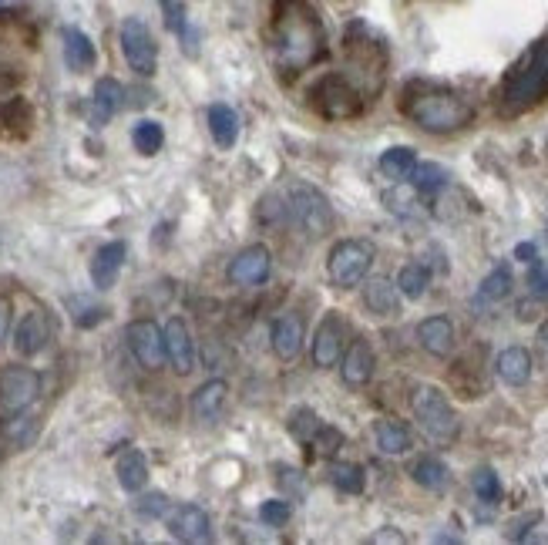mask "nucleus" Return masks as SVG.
<instances>
[{
	"label": "nucleus",
	"mask_w": 548,
	"mask_h": 545,
	"mask_svg": "<svg viewBox=\"0 0 548 545\" xmlns=\"http://www.w3.org/2000/svg\"><path fill=\"white\" fill-rule=\"evenodd\" d=\"M273 61L283 75H300L310 64H317L327 51V31L320 14L306 0H276L273 27H269Z\"/></svg>",
	"instance_id": "f257e3e1"
},
{
	"label": "nucleus",
	"mask_w": 548,
	"mask_h": 545,
	"mask_svg": "<svg viewBox=\"0 0 548 545\" xmlns=\"http://www.w3.org/2000/svg\"><path fill=\"white\" fill-rule=\"evenodd\" d=\"M401 112L417 128H424L431 135H451L475 122V105L468 98H461L458 91L444 85H427V81L407 85L401 98Z\"/></svg>",
	"instance_id": "f03ea898"
},
{
	"label": "nucleus",
	"mask_w": 548,
	"mask_h": 545,
	"mask_svg": "<svg viewBox=\"0 0 548 545\" xmlns=\"http://www.w3.org/2000/svg\"><path fill=\"white\" fill-rule=\"evenodd\" d=\"M548 98V31L512 64L498 88V112L505 118L525 115Z\"/></svg>",
	"instance_id": "7ed1b4c3"
},
{
	"label": "nucleus",
	"mask_w": 548,
	"mask_h": 545,
	"mask_svg": "<svg viewBox=\"0 0 548 545\" xmlns=\"http://www.w3.org/2000/svg\"><path fill=\"white\" fill-rule=\"evenodd\" d=\"M411 408H414V418L421 424V431L434 445H451L461 431V421H458V411L451 408L448 394L441 387H417L414 397H411Z\"/></svg>",
	"instance_id": "20e7f679"
},
{
	"label": "nucleus",
	"mask_w": 548,
	"mask_h": 545,
	"mask_svg": "<svg viewBox=\"0 0 548 545\" xmlns=\"http://www.w3.org/2000/svg\"><path fill=\"white\" fill-rule=\"evenodd\" d=\"M286 212H290L293 223L310 239H323L327 233H333V223H337L330 199L323 196L320 189L303 186V182H296V186H290V192H286Z\"/></svg>",
	"instance_id": "39448f33"
},
{
	"label": "nucleus",
	"mask_w": 548,
	"mask_h": 545,
	"mask_svg": "<svg viewBox=\"0 0 548 545\" xmlns=\"http://www.w3.org/2000/svg\"><path fill=\"white\" fill-rule=\"evenodd\" d=\"M374 256L377 249L374 243H367V239H340V243L330 249V260H327L330 283L340 286V290H354V286L367 280Z\"/></svg>",
	"instance_id": "423d86ee"
},
{
	"label": "nucleus",
	"mask_w": 548,
	"mask_h": 545,
	"mask_svg": "<svg viewBox=\"0 0 548 545\" xmlns=\"http://www.w3.org/2000/svg\"><path fill=\"white\" fill-rule=\"evenodd\" d=\"M313 105H317L320 115L327 118H354L360 115V108H364V91H360L350 75H327L320 78L317 85L310 91Z\"/></svg>",
	"instance_id": "0eeeda50"
},
{
	"label": "nucleus",
	"mask_w": 548,
	"mask_h": 545,
	"mask_svg": "<svg viewBox=\"0 0 548 545\" xmlns=\"http://www.w3.org/2000/svg\"><path fill=\"white\" fill-rule=\"evenodd\" d=\"M347 58H350V71H357L360 78H370V88H374L377 95L380 81H384V68H387V51L364 24H354L347 31Z\"/></svg>",
	"instance_id": "6e6552de"
},
{
	"label": "nucleus",
	"mask_w": 548,
	"mask_h": 545,
	"mask_svg": "<svg viewBox=\"0 0 548 545\" xmlns=\"http://www.w3.org/2000/svg\"><path fill=\"white\" fill-rule=\"evenodd\" d=\"M118 41H122V54L128 61V68L135 75H155V64H159V48H155V38L148 31V24L142 17H125L122 31H118Z\"/></svg>",
	"instance_id": "1a4fd4ad"
},
{
	"label": "nucleus",
	"mask_w": 548,
	"mask_h": 545,
	"mask_svg": "<svg viewBox=\"0 0 548 545\" xmlns=\"http://www.w3.org/2000/svg\"><path fill=\"white\" fill-rule=\"evenodd\" d=\"M41 394V377H37L31 367L24 364H11L0 371V408L7 414L14 411H27Z\"/></svg>",
	"instance_id": "9d476101"
},
{
	"label": "nucleus",
	"mask_w": 548,
	"mask_h": 545,
	"mask_svg": "<svg viewBox=\"0 0 548 545\" xmlns=\"http://www.w3.org/2000/svg\"><path fill=\"white\" fill-rule=\"evenodd\" d=\"M125 340L145 371H159L165 364V337L162 330L155 327V320H132L125 330Z\"/></svg>",
	"instance_id": "9b49d317"
},
{
	"label": "nucleus",
	"mask_w": 548,
	"mask_h": 545,
	"mask_svg": "<svg viewBox=\"0 0 548 545\" xmlns=\"http://www.w3.org/2000/svg\"><path fill=\"white\" fill-rule=\"evenodd\" d=\"M343 344H347V323H343L340 313H327L323 323L317 327V334H313V347H310L313 364L323 367V371L333 364H340Z\"/></svg>",
	"instance_id": "f8f14e48"
},
{
	"label": "nucleus",
	"mask_w": 548,
	"mask_h": 545,
	"mask_svg": "<svg viewBox=\"0 0 548 545\" xmlns=\"http://www.w3.org/2000/svg\"><path fill=\"white\" fill-rule=\"evenodd\" d=\"M273 273V256L266 246H249L229 263V280L236 286H259Z\"/></svg>",
	"instance_id": "ddd939ff"
},
{
	"label": "nucleus",
	"mask_w": 548,
	"mask_h": 545,
	"mask_svg": "<svg viewBox=\"0 0 548 545\" xmlns=\"http://www.w3.org/2000/svg\"><path fill=\"white\" fill-rule=\"evenodd\" d=\"M374 367H377L374 347H370L364 337H357L354 344L343 350V357H340V374H343V384H347V387L370 384V377H374Z\"/></svg>",
	"instance_id": "4468645a"
},
{
	"label": "nucleus",
	"mask_w": 548,
	"mask_h": 545,
	"mask_svg": "<svg viewBox=\"0 0 548 545\" xmlns=\"http://www.w3.org/2000/svg\"><path fill=\"white\" fill-rule=\"evenodd\" d=\"M162 337H165V360H169L179 374H192L195 344H192V334H189V327H185V320L172 317L169 323H165Z\"/></svg>",
	"instance_id": "2eb2a0df"
},
{
	"label": "nucleus",
	"mask_w": 548,
	"mask_h": 545,
	"mask_svg": "<svg viewBox=\"0 0 548 545\" xmlns=\"http://www.w3.org/2000/svg\"><path fill=\"white\" fill-rule=\"evenodd\" d=\"M48 340H51V320H48V313H44V310H31L21 323H17V330H14V350L21 357L41 354Z\"/></svg>",
	"instance_id": "dca6fc26"
},
{
	"label": "nucleus",
	"mask_w": 548,
	"mask_h": 545,
	"mask_svg": "<svg viewBox=\"0 0 548 545\" xmlns=\"http://www.w3.org/2000/svg\"><path fill=\"white\" fill-rule=\"evenodd\" d=\"M226 397H229V384L216 377V381H206L199 391L192 394V418L199 424H216L226 411Z\"/></svg>",
	"instance_id": "f3484780"
},
{
	"label": "nucleus",
	"mask_w": 548,
	"mask_h": 545,
	"mask_svg": "<svg viewBox=\"0 0 548 545\" xmlns=\"http://www.w3.org/2000/svg\"><path fill=\"white\" fill-rule=\"evenodd\" d=\"M125 260H128V246L125 243L98 246L95 260H91V283H95L98 290H111V286L118 283V273H122Z\"/></svg>",
	"instance_id": "a211bd4d"
},
{
	"label": "nucleus",
	"mask_w": 548,
	"mask_h": 545,
	"mask_svg": "<svg viewBox=\"0 0 548 545\" xmlns=\"http://www.w3.org/2000/svg\"><path fill=\"white\" fill-rule=\"evenodd\" d=\"M169 532L179 542H206L209 539V515L199 505H179L169 512Z\"/></svg>",
	"instance_id": "6ab92c4d"
},
{
	"label": "nucleus",
	"mask_w": 548,
	"mask_h": 545,
	"mask_svg": "<svg viewBox=\"0 0 548 545\" xmlns=\"http://www.w3.org/2000/svg\"><path fill=\"white\" fill-rule=\"evenodd\" d=\"M273 354L280 360H296L303 350V317H296V313H283L280 320L273 323Z\"/></svg>",
	"instance_id": "aec40b11"
},
{
	"label": "nucleus",
	"mask_w": 548,
	"mask_h": 545,
	"mask_svg": "<svg viewBox=\"0 0 548 545\" xmlns=\"http://www.w3.org/2000/svg\"><path fill=\"white\" fill-rule=\"evenodd\" d=\"M417 340L431 357H448L454 350V323L448 317H427L417 323Z\"/></svg>",
	"instance_id": "412c9836"
},
{
	"label": "nucleus",
	"mask_w": 548,
	"mask_h": 545,
	"mask_svg": "<svg viewBox=\"0 0 548 545\" xmlns=\"http://www.w3.org/2000/svg\"><path fill=\"white\" fill-rule=\"evenodd\" d=\"M495 374L501 377V384L525 387L532 381V354L525 347H505L495 360Z\"/></svg>",
	"instance_id": "4be33fe9"
},
{
	"label": "nucleus",
	"mask_w": 548,
	"mask_h": 545,
	"mask_svg": "<svg viewBox=\"0 0 548 545\" xmlns=\"http://www.w3.org/2000/svg\"><path fill=\"white\" fill-rule=\"evenodd\" d=\"M364 307L374 313V317H394L401 310V290L394 283L384 280V276H374L364 286Z\"/></svg>",
	"instance_id": "5701e85b"
},
{
	"label": "nucleus",
	"mask_w": 548,
	"mask_h": 545,
	"mask_svg": "<svg viewBox=\"0 0 548 545\" xmlns=\"http://www.w3.org/2000/svg\"><path fill=\"white\" fill-rule=\"evenodd\" d=\"M61 41H64V64H68L74 75H81V71H88L91 64H95V44H91L85 31H78V27H64Z\"/></svg>",
	"instance_id": "b1692460"
},
{
	"label": "nucleus",
	"mask_w": 548,
	"mask_h": 545,
	"mask_svg": "<svg viewBox=\"0 0 548 545\" xmlns=\"http://www.w3.org/2000/svg\"><path fill=\"white\" fill-rule=\"evenodd\" d=\"M374 438H377V448L384 455H407L414 448V434L407 424L394 421V418H384L374 424Z\"/></svg>",
	"instance_id": "393cba45"
},
{
	"label": "nucleus",
	"mask_w": 548,
	"mask_h": 545,
	"mask_svg": "<svg viewBox=\"0 0 548 545\" xmlns=\"http://www.w3.org/2000/svg\"><path fill=\"white\" fill-rule=\"evenodd\" d=\"M91 105H95V125H108L111 118L122 112L125 88L118 85L115 78H101L95 85V98H91Z\"/></svg>",
	"instance_id": "a878e982"
},
{
	"label": "nucleus",
	"mask_w": 548,
	"mask_h": 545,
	"mask_svg": "<svg viewBox=\"0 0 548 545\" xmlns=\"http://www.w3.org/2000/svg\"><path fill=\"white\" fill-rule=\"evenodd\" d=\"M411 475H414V482L427 488V492H444V488L451 485V471L448 465H444L441 458H434V455H424V458H417L414 461V468H411Z\"/></svg>",
	"instance_id": "bb28decb"
},
{
	"label": "nucleus",
	"mask_w": 548,
	"mask_h": 545,
	"mask_svg": "<svg viewBox=\"0 0 548 545\" xmlns=\"http://www.w3.org/2000/svg\"><path fill=\"white\" fill-rule=\"evenodd\" d=\"M209 132L216 138L219 149H232L239 138V115L229 105H212L209 108Z\"/></svg>",
	"instance_id": "cd10ccee"
},
{
	"label": "nucleus",
	"mask_w": 548,
	"mask_h": 545,
	"mask_svg": "<svg viewBox=\"0 0 548 545\" xmlns=\"http://www.w3.org/2000/svg\"><path fill=\"white\" fill-rule=\"evenodd\" d=\"M148 482V461L142 451H125L122 458H118V485L125 488V492H142Z\"/></svg>",
	"instance_id": "c85d7f7f"
},
{
	"label": "nucleus",
	"mask_w": 548,
	"mask_h": 545,
	"mask_svg": "<svg viewBox=\"0 0 548 545\" xmlns=\"http://www.w3.org/2000/svg\"><path fill=\"white\" fill-rule=\"evenodd\" d=\"M64 307H68L71 320H74V327H81V330H91V327H98V323L108 317V310L101 307L98 300L85 297V293H74V297H68V300H64Z\"/></svg>",
	"instance_id": "c756f323"
},
{
	"label": "nucleus",
	"mask_w": 548,
	"mask_h": 545,
	"mask_svg": "<svg viewBox=\"0 0 548 545\" xmlns=\"http://www.w3.org/2000/svg\"><path fill=\"white\" fill-rule=\"evenodd\" d=\"M414 165H417V155H414V149H407V145H394V149H387L384 155H380V172L394 182L411 179Z\"/></svg>",
	"instance_id": "7c9ffc66"
},
{
	"label": "nucleus",
	"mask_w": 548,
	"mask_h": 545,
	"mask_svg": "<svg viewBox=\"0 0 548 545\" xmlns=\"http://www.w3.org/2000/svg\"><path fill=\"white\" fill-rule=\"evenodd\" d=\"M448 169H441L438 162H417L414 172H411V182L417 192H424V196H434V192L448 189Z\"/></svg>",
	"instance_id": "2f4dec72"
},
{
	"label": "nucleus",
	"mask_w": 548,
	"mask_h": 545,
	"mask_svg": "<svg viewBox=\"0 0 548 545\" xmlns=\"http://www.w3.org/2000/svg\"><path fill=\"white\" fill-rule=\"evenodd\" d=\"M512 293V270L508 266H495L478 286V303H501Z\"/></svg>",
	"instance_id": "473e14b6"
},
{
	"label": "nucleus",
	"mask_w": 548,
	"mask_h": 545,
	"mask_svg": "<svg viewBox=\"0 0 548 545\" xmlns=\"http://www.w3.org/2000/svg\"><path fill=\"white\" fill-rule=\"evenodd\" d=\"M427 286H431V273H427V266L421 263H407L404 270L397 273V290H401V297L407 300H421Z\"/></svg>",
	"instance_id": "72a5a7b5"
},
{
	"label": "nucleus",
	"mask_w": 548,
	"mask_h": 545,
	"mask_svg": "<svg viewBox=\"0 0 548 545\" xmlns=\"http://www.w3.org/2000/svg\"><path fill=\"white\" fill-rule=\"evenodd\" d=\"M132 145L138 155H155L162 152L165 145V128L159 122H152V118H142L135 128H132Z\"/></svg>",
	"instance_id": "f704fd0d"
},
{
	"label": "nucleus",
	"mask_w": 548,
	"mask_h": 545,
	"mask_svg": "<svg viewBox=\"0 0 548 545\" xmlns=\"http://www.w3.org/2000/svg\"><path fill=\"white\" fill-rule=\"evenodd\" d=\"M330 482L340 488L343 495H360L364 492V468L360 465H350V461H343V465H333L330 471Z\"/></svg>",
	"instance_id": "c9c22d12"
},
{
	"label": "nucleus",
	"mask_w": 548,
	"mask_h": 545,
	"mask_svg": "<svg viewBox=\"0 0 548 545\" xmlns=\"http://www.w3.org/2000/svg\"><path fill=\"white\" fill-rule=\"evenodd\" d=\"M471 485H475V495L481 498L485 505H495L501 498V478L495 475V468H478L475 478H471Z\"/></svg>",
	"instance_id": "e433bc0d"
},
{
	"label": "nucleus",
	"mask_w": 548,
	"mask_h": 545,
	"mask_svg": "<svg viewBox=\"0 0 548 545\" xmlns=\"http://www.w3.org/2000/svg\"><path fill=\"white\" fill-rule=\"evenodd\" d=\"M34 431H37V421L24 411H14L11 421H4V438L14 441V445H27V441L34 438Z\"/></svg>",
	"instance_id": "4c0bfd02"
},
{
	"label": "nucleus",
	"mask_w": 548,
	"mask_h": 545,
	"mask_svg": "<svg viewBox=\"0 0 548 545\" xmlns=\"http://www.w3.org/2000/svg\"><path fill=\"white\" fill-rule=\"evenodd\" d=\"M162 11H165V24H169V31L185 38L192 48V31H189V21H185V7L179 4V0H162Z\"/></svg>",
	"instance_id": "58836bf2"
},
{
	"label": "nucleus",
	"mask_w": 548,
	"mask_h": 545,
	"mask_svg": "<svg viewBox=\"0 0 548 545\" xmlns=\"http://www.w3.org/2000/svg\"><path fill=\"white\" fill-rule=\"evenodd\" d=\"M290 502H283V498H273V502H266L263 508H259V519H263L266 525H286V519H290Z\"/></svg>",
	"instance_id": "ea45409f"
},
{
	"label": "nucleus",
	"mask_w": 548,
	"mask_h": 545,
	"mask_svg": "<svg viewBox=\"0 0 548 545\" xmlns=\"http://www.w3.org/2000/svg\"><path fill=\"white\" fill-rule=\"evenodd\" d=\"M310 445H317L320 448V455H333L340 445H343V434L337 428H327V424H320L317 434L310 438Z\"/></svg>",
	"instance_id": "a19ab883"
},
{
	"label": "nucleus",
	"mask_w": 548,
	"mask_h": 545,
	"mask_svg": "<svg viewBox=\"0 0 548 545\" xmlns=\"http://www.w3.org/2000/svg\"><path fill=\"white\" fill-rule=\"evenodd\" d=\"M165 508H169V502H165L162 492H152V495H142L135 502V512L142 515V519H159V515H165Z\"/></svg>",
	"instance_id": "79ce46f5"
},
{
	"label": "nucleus",
	"mask_w": 548,
	"mask_h": 545,
	"mask_svg": "<svg viewBox=\"0 0 548 545\" xmlns=\"http://www.w3.org/2000/svg\"><path fill=\"white\" fill-rule=\"evenodd\" d=\"M290 428H293V434H296V438H300V441H310L313 434H317L320 421H317V414L303 408V411H296V421L290 424Z\"/></svg>",
	"instance_id": "37998d69"
},
{
	"label": "nucleus",
	"mask_w": 548,
	"mask_h": 545,
	"mask_svg": "<svg viewBox=\"0 0 548 545\" xmlns=\"http://www.w3.org/2000/svg\"><path fill=\"white\" fill-rule=\"evenodd\" d=\"M528 286L538 293V297H548V266L545 263H532V270H528Z\"/></svg>",
	"instance_id": "c03bdc74"
},
{
	"label": "nucleus",
	"mask_w": 548,
	"mask_h": 545,
	"mask_svg": "<svg viewBox=\"0 0 548 545\" xmlns=\"http://www.w3.org/2000/svg\"><path fill=\"white\" fill-rule=\"evenodd\" d=\"M11 313H14L11 300H7V297H0V344H4L7 330H11Z\"/></svg>",
	"instance_id": "a18cd8bd"
},
{
	"label": "nucleus",
	"mask_w": 548,
	"mask_h": 545,
	"mask_svg": "<svg viewBox=\"0 0 548 545\" xmlns=\"http://www.w3.org/2000/svg\"><path fill=\"white\" fill-rule=\"evenodd\" d=\"M515 256H518L522 263H535V260H538V249H535L532 243H518V246H515Z\"/></svg>",
	"instance_id": "49530a36"
},
{
	"label": "nucleus",
	"mask_w": 548,
	"mask_h": 545,
	"mask_svg": "<svg viewBox=\"0 0 548 545\" xmlns=\"http://www.w3.org/2000/svg\"><path fill=\"white\" fill-rule=\"evenodd\" d=\"M24 7V0H0V17H7V14H17Z\"/></svg>",
	"instance_id": "de8ad7c7"
},
{
	"label": "nucleus",
	"mask_w": 548,
	"mask_h": 545,
	"mask_svg": "<svg viewBox=\"0 0 548 545\" xmlns=\"http://www.w3.org/2000/svg\"><path fill=\"white\" fill-rule=\"evenodd\" d=\"M370 542H404V535L401 532H377Z\"/></svg>",
	"instance_id": "09e8293b"
}]
</instances>
